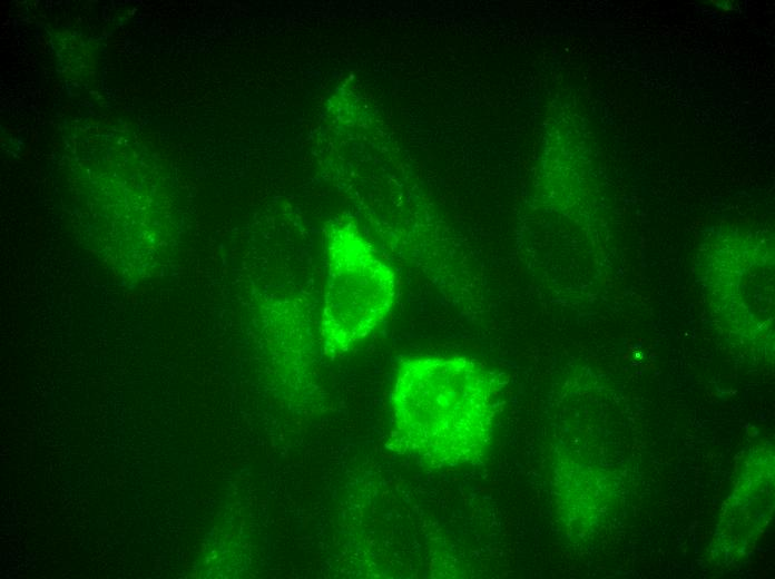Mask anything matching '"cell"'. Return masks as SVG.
<instances>
[{
	"label": "cell",
	"mask_w": 775,
	"mask_h": 579,
	"mask_svg": "<svg viewBox=\"0 0 775 579\" xmlns=\"http://www.w3.org/2000/svg\"><path fill=\"white\" fill-rule=\"evenodd\" d=\"M500 390L496 373L468 356L405 360L391 392L394 430L430 465L471 463L492 439Z\"/></svg>",
	"instance_id": "6da1fadb"
},
{
	"label": "cell",
	"mask_w": 775,
	"mask_h": 579,
	"mask_svg": "<svg viewBox=\"0 0 775 579\" xmlns=\"http://www.w3.org/2000/svg\"><path fill=\"white\" fill-rule=\"evenodd\" d=\"M395 296V273L356 228L333 230L321 320L325 354H343L370 336L390 314Z\"/></svg>",
	"instance_id": "7a4b0ae2"
}]
</instances>
